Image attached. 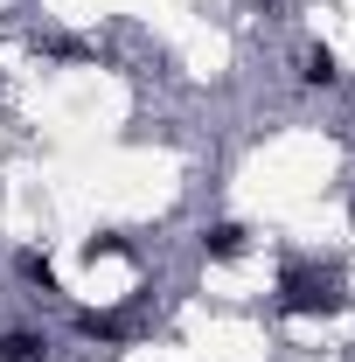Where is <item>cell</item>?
Masks as SVG:
<instances>
[{
    "mask_svg": "<svg viewBox=\"0 0 355 362\" xmlns=\"http://www.w3.org/2000/svg\"><path fill=\"white\" fill-rule=\"evenodd\" d=\"M35 356H42L35 334H7V341H0V362H35Z\"/></svg>",
    "mask_w": 355,
    "mask_h": 362,
    "instance_id": "obj_1",
    "label": "cell"
},
{
    "mask_svg": "<svg viewBox=\"0 0 355 362\" xmlns=\"http://www.w3.org/2000/svg\"><path fill=\"white\" fill-rule=\"evenodd\" d=\"M209 244H216V251H237V244H244V230H237V223H223V230H209Z\"/></svg>",
    "mask_w": 355,
    "mask_h": 362,
    "instance_id": "obj_2",
    "label": "cell"
}]
</instances>
